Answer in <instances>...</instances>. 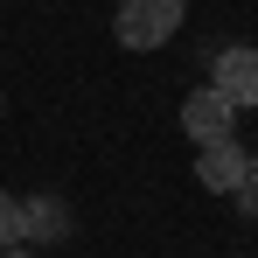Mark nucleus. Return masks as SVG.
I'll return each mask as SVG.
<instances>
[{"label":"nucleus","mask_w":258,"mask_h":258,"mask_svg":"<svg viewBox=\"0 0 258 258\" xmlns=\"http://www.w3.org/2000/svg\"><path fill=\"white\" fill-rule=\"evenodd\" d=\"M181 21H188V0H126V7H119V21H112V35H119V49L147 56V49L174 42V35H181Z\"/></svg>","instance_id":"f257e3e1"},{"label":"nucleus","mask_w":258,"mask_h":258,"mask_svg":"<svg viewBox=\"0 0 258 258\" xmlns=\"http://www.w3.org/2000/svg\"><path fill=\"white\" fill-rule=\"evenodd\" d=\"M210 84L237 105V112H251L258 105V42H230L210 56Z\"/></svg>","instance_id":"f03ea898"},{"label":"nucleus","mask_w":258,"mask_h":258,"mask_svg":"<svg viewBox=\"0 0 258 258\" xmlns=\"http://www.w3.org/2000/svg\"><path fill=\"white\" fill-rule=\"evenodd\" d=\"M181 133H188L196 147H210V140H230V133H237V105H230L216 84L188 91V98H181Z\"/></svg>","instance_id":"7ed1b4c3"},{"label":"nucleus","mask_w":258,"mask_h":258,"mask_svg":"<svg viewBox=\"0 0 258 258\" xmlns=\"http://www.w3.org/2000/svg\"><path fill=\"white\" fill-rule=\"evenodd\" d=\"M244 174H251V154L237 147V133H230V140H210V147H196V181H203L210 196L244 188Z\"/></svg>","instance_id":"20e7f679"},{"label":"nucleus","mask_w":258,"mask_h":258,"mask_svg":"<svg viewBox=\"0 0 258 258\" xmlns=\"http://www.w3.org/2000/svg\"><path fill=\"white\" fill-rule=\"evenodd\" d=\"M70 230H77V216H70V203H63L56 188L21 196V244H63Z\"/></svg>","instance_id":"39448f33"},{"label":"nucleus","mask_w":258,"mask_h":258,"mask_svg":"<svg viewBox=\"0 0 258 258\" xmlns=\"http://www.w3.org/2000/svg\"><path fill=\"white\" fill-rule=\"evenodd\" d=\"M7 244H21V196L14 188H0V251Z\"/></svg>","instance_id":"423d86ee"},{"label":"nucleus","mask_w":258,"mask_h":258,"mask_svg":"<svg viewBox=\"0 0 258 258\" xmlns=\"http://www.w3.org/2000/svg\"><path fill=\"white\" fill-rule=\"evenodd\" d=\"M230 196H237V216H258V188H251V181H244V188H230Z\"/></svg>","instance_id":"0eeeda50"},{"label":"nucleus","mask_w":258,"mask_h":258,"mask_svg":"<svg viewBox=\"0 0 258 258\" xmlns=\"http://www.w3.org/2000/svg\"><path fill=\"white\" fill-rule=\"evenodd\" d=\"M0 258H35V251H28V244H7V251H0Z\"/></svg>","instance_id":"6e6552de"},{"label":"nucleus","mask_w":258,"mask_h":258,"mask_svg":"<svg viewBox=\"0 0 258 258\" xmlns=\"http://www.w3.org/2000/svg\"><path fill=\"white\" fill-rule=\"evenodd\" d=\"M244 181H251V188H258V154H251V174H244Z\"/></svg>","instance_id":"1a4fd4ad"}]
</instances>
